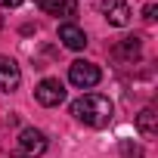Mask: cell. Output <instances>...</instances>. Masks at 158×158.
<instances>
[{"instance_id": "6da1fadb", "label": "cell", "mask_w": 158, "mask_h": 158, "mask_svg": "<svg viewBox=\"0 0 158 158\" xmlns=\"http://www.w3.org/2000/svg\"><path fill=\"white\" fill-rule=\"evenodd\" d=\"M71 115L87 127H106L115 115V106L102 93H84V96H77L71 102Z\"/></svg>"}, {"instance_id": "30bf717a", "label": "cell", "mask_w": 158, "mask_h": 158, "mask_svg": "<svg viewBox=\"0 0 158 158\" xmlns=\"http://www.w3.org/2000/svg\"><path fill=\"white\" fill-rule=\"evenodd\" d=\"M37 3L50 16H77V3L74 0H37Z\"/></svg>"}, {"instance_id": "7c38bea8", "label": "cell", "mask_w": 158, "mask_h": 158, "mask_svg": "<svg viewBox=\"0 0 158 158\" xmlns=\"http://www.w3.org/2000/svg\"><path fill=\"white\" fill-rule=\"evenodd\" d=\"M143 19H146V22H155V19H158V6H155V3H149V6L143 10Z\"/></svg>"}, {"instance_id": "4fadbf2b", "label": "cell", "mask_w": 158, "mask_h": 158, "mask_svg": "<svg viewBox=\"0 0 158 158\" xmlns=\"http://www.w3.org/2000/svg\"><path fill=\"white\" fill-rule=\"evenodd\" d=\"M0 6H10L13 10V6H22V0H0Z\"/></svg>"}, {"instance_id": "8992f818", "label": "cell", "mask_w": 158, "mask_h": 158, "mask_svg": "<svg viewBox=\"0 0 158 158\" xmlns=\"http://www.w3.org/2000/svg\"><path fill=\"white\" fill-rule=\"evenodd\" d=\"M99 10L106 13L109 25H115V28H124L130 22V6L124 0H99Z\"/></svg>"}, {"instance_id": "52a82bcc", "label": "cell", "mask_w": 158, "mask_h": 158, "mask_svg": "<svg viewBox=\"0 0 158 158\" xmlns=\"http://www.w3.org/2000/svg\"><path fill=\"white\" fill-rule=\"evenodd\" d=\"M139 53H143V37H139V34L118 40V44H115V50H112V56H115V59H121V62H133V59H139Z\"/></svg>"}, {"instance_id": "5b68a950", "label": "cell", "mask_w": 158, "mask_h": 158, "mask_svg": "<svg viewBox=\"0 0 158 158\" xmlns=\"http://www.w3.org/2000/svg\"><path fill=\"white\" fill-rule=\"evenodd\" d=\"M19 84H22V71H19L16 59L0 56V93H13Z\"/></svg>"}, {"instance_id": "8fae6325", "label": "cell", "mask_w": 158, "mask_h": 158, "mask_svg": "<svg viewBox=\"0 0 158 158\" xmlns=\"http://www.w3.org/2000/svg\"><path fill=\"white\" fill-rule=\"evenodd\" d=\"M121 158H146V155L133 139H121Z\"/></svg>"}, {"instance_id": "ba28073f", "label": "cell", "mask_w": 158, "mask_h": 158, "mask_svg": "<svg viewBox=\"0 0 158 158\" xmlns=\"http://www.w3.org/2000/svg\"><path fill=\"white\" fill-rule=\"evenodd\" d=\"M59 40H62L68 50H84V47H87V34H84V28H77L74 22L59 25Z\"/></svg>"}, {"instance_id": "9c48e42d", "label": "cell", "mask_w": 158, "mask_h": 158, "mask_svg": "<svg viewBox=\"0 0 158 158\" xmlns=\"http://www.w3.org/2000/svg\"><path fill=\"white\" fill-rule=\"evenodd\" d=\"M136 130L143 133V139H155L158 136V115H155V109H143L136 115Z\"/></svg>"}, {"instance_id": "5bb4252c", "label": "cell", "mask_w": 158, "mask_h": 158, "mask_svg": "<svg viewBox=\"0 0 158 158\" xmlns=\"http://www.w3.org/2000/svg\"><path fill=\"white\" fill-rule=\"evenodd\" d=\"M0 28H3V16H0Z\"/></svg>"}, {"instance_id": "277c9868", "label": "cell", "mask_w": 158, "mask_h": 158, "mask_svg": "<svg viewBox=\"0 0 158 158\" xmlns=\"http://www.w3.org/2000/svg\"><path fill=\"white\" fill-rule=\"evenodd\" d=\"M19 152L28 155V158L44 155V152H47V136H44L37 127H25V130L19 133Z\"/></svg>"}, {"instance_id": "7a4b0ae2", "label": "cell", "mask_w": 158, "mask_h": 158, "mask_svg": "<svg viewBox=\"0 0 158 158\" xmlns=\"http://www.w3.org/2000/svg\"><path fill=\"white\" fill-rule=\"evenodd\" d=\"M68 81L74 87H81V90H90L102 81V71H99V65H93L87 59H77V62L68 65Z\"/></svg>"}, {"instance_id": "3957f363", "label": "cell", "mask_w": 158, "mask_h": 158, "mask_svg": "<svg viewBox=\"0 0 158 158\" xmlns=\"http://www.w3.org/2000/svg\"><path fill=\"white\" fill-rule=\"evenodd\" d=\"M34 99H37L40 106L53 109V106H59V102L65 99V84L56 81V77H44V81L34 87Z\"/></svg>"}]
</instances>
